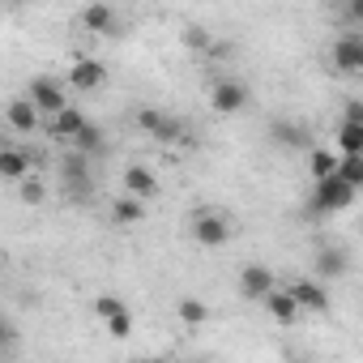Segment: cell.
I'll return each mask as SVG.
<instances>
[{"label":"cell","mask_w":363,"mask_h":363,"mask_svg":"<svg viewBox=\"0 0 363 363\" xmlns=\"http://www.w3.org/2000/svg\"><path fill=\"white\" fill-rule=\"evenodd\" d=\"M269 137L278 141V145H286V150H312V133L303 128V124H295V120H274V128H269Z\"/></svg>","instance_id":"16"},{"label":"cell","mask_w":363,"mask_h":363,"mask_svg":"<svg viewBox=\"0 0 363 363\" xmlns=\"http://www.w3.org/2000/svg\"><path fill=\"white\" fill-rule=\"evenodd\" d=\"M210 107H214L218 116H240V111L248 107V86L235 82V77L214 82V86H210Z\"/></svg>","instance_id":"4"},{"label":"cell","mask_w":363,"mask_h":363,"mask_svg":"<svg viewBox=\"0 0 363 363\" xmlns=\"http://www.w3.org/2000/svg\"><path fill=\"white\" fill-rule=\"evenodd\" d=\"M5 5H9V9H18V5H26V0H5Z\"/></svg>","instance_id":"32"},{"label":"cell","mask_w":363,"mask_h":363,"mask_svg":"<svg viewBox=\"0 0 363 363\" xmlns=\"http://www.w3.org/2000/svg\"><path fill=\"white\" fill-rule=\"evenodd\" d=\"M189 235H193L201 248H223V244L235 235V227H231V218H227L223 210H197V214L189 218Z\"/></svg>","instance_id":"2"},{"label":"cell","mask_w":363,"mask_h":363,"mask_svg":"<svg viewBox=\"0 0 363 363\" xmlns=\"http://www.w3.org/2000/svg\"><path fill=\"white\" fill-rule=\"evenodd\" d=\"M354 189H363V154H342V167H337Z\"/></svg>","instance_id":"27"},{"label":"cell","mask_w":363,"mask_h":363,"mask_svg":"<svg viewBox=\"0 0 363 363\" xmlns=\"http://www.w3.org/2000/svg\"><path fill=\"white\" fill-rule=\"evenodd\" d=\"M107 86V65L94 56H73L69 65V90H103Z\"/></svg>","instance_id":"5"},{"label":"cell","mask_w":363,"mask_h":363,"mask_svg":"<svg viewBox=\"0 0 363 363\" xmlns=\"http://www.w3.org/2000/svg\"><path fill=\"white\" fill-rule=\"evenodd\" d=\"M329 56H333V69H342V73H363V35H359V30L337 35L333 48H329Z\"/></svg>","instance_id":"7"},{"label":"cell","mask_w":363,"mask_h":363,"mask_svg":"<svg viewBox=\"0 0 363 363\" xmlns=\"http://www.w3.org/2000/svg\"><path fill=\"white\" fill-rule=\"evenodd\" d=\"M141 218H145V201L137 193H124V197L111 201V223L116 227H137Z\"/></svg>","instance_id":"18"},{"label":"cell","mask_w":363,"mask_h":363,"mask_svg":"<svg viewBox=\"0 0 363 363\" xmlns=\"http://www.w3.org/2000/svg\"><path fill=\"white\" fill-rule=\"evenodd\" d=\"M9 128H13L18 137H30V133H39V128H43V111H39V103H35L30 94L9 103Z\"/></svg>","instance_id":"9"},{"label":"cell","mask_w":363,"mask_h":363,"mask_svg":"<svg viewBox=\"0 0 363 363\" xmlns=\"http://www.w3.org/2000/svg\"><path fill=\"white\" fill-rule=\"evenodd\" d=\"M124 308H128V303H124L120 295H99V299H94V316H99V320H107V316H116V312H124Z\"/></svg>","instance_id":"29"},{"label":"cell","mask_w":363,"mask_h":363,"mask_svg":"<svg viewBox=\"0 0 363 363\" xmlns=\"http://www.w3.org/2000/svg\"><path fill=\"white\" fill-rule=\"evenodd\" d=\"M60 171H65V193H73L77 201H90V171H86V154H77V150H73V154L65 158V167H60Z\"/></svg>","instance_id":"12"},{"label":"cell","mask_w":363,"mask_h":363,"mask_svg":"<svg viewBox=\"0 0 363 363\" xmlns=\"http://www.w3.org/2000/svg\"><path fill=\"white\" fill-rule=\"evenodd\" d=\"M162 116H167V111H158V107H137V116H133V124H137L141 133H150V137H154V128L162 124Z\"/></svg>","instance_id":"28"},{"label":"cell","mask_w":363,"mask_h":363,"mask_svg":"<svg viewBox=\"0 0 363 363\" xmlns=\"http://www.w3.org/2000/svg\"><path fill=\"white\" fill-rule=\"evenodd\" d=\"M86 124H90V120H86V111L69 103L65 111H56V116H48V120H43V133H48L52 141H73Z\"/></svg>","instance_id":"8"},{"label":"cell","mask_w":363,"mask_h":363,"mask_svg":"<svg viewBox=\"0 0 363 363\" xmlns=\"http://www.w3.org/2000/svg\"><path fill=\"white\" fill-rule=\"evenodd\" d=\"M18 189H22L18 197H22L26 206H43V201H48V184H43V179H39L35 171H30V175L22 179V184H18Z\"/></svg>","instance_id":"25"},{"label":"cell","mask_w":363,"mask_h":363,"mask_svg":"<svg viewBox=\"0 0 363 363\" xmlns=\"http://www.w3.org/2000/svg\"><path fill=\"white\" fill-rule=\"evenodd\" d=\"M103 329H107V333H111L116 342H124V337L133 333V312L124 308V312H116V316H107V320H103Z\"/></svg>","instance_id":"26"},{"label":"cell","mask_w":363,"mask_h":363,"mask_svg":"<svg viewBox=\"0 0 363 363\" xmlns=\"http://www.w3.org/2000/svg\"><path fill=\"white\" fill-rule=\"evenodd\" d=\"M184 48H189V52H197V56H206V52L214 48V35H210L206 26L189 22V26H184Z\"/></svg>","instance_id":"24"},{"label":"cell","mask_w":363,"mask_h":363,"mask_svg":"<svg viewBox=\"0 0 363 363\" xmlns=\"http://www.w3.org/2000/svg\"><path fill=\"white\" fill-rule=\"evenodd\" d=\"M77 22H82V30H86V35H111V30H116V9H111V5H103V0H90V5L82 9V18H77Z\"/></svg>","instance_id":"15"},{"label":"cell","mask_w":363,"mask_h":363,"mask_svg":"<svg viewBox=\"0 0 363 363\" xmlns=\"http://www.w3.org/2000/svg\"><path fill=\"white\" fill-rule=\"evenodd\" d=\"M154 141H162V145H179V141H189V124L179 120V116H162V124L154 128Z\"/></svg>","instance_id":"22"},{"label":"cell","mask_w":363,"mask_h":363,"mask_svg":"<svg viewBox=\"0 0 363 363\" xmlns=\"http://www.w3.org/2000/svg\"><path fill=\"white\" fill-rule=\"evenodd\" d=\"M69 145H73L77 154H86V158H90L94 150H103V145H107V137H103V128H99V124H86V128H82Z\"/></svg>","instance_id":"23"},{"label":"cell","mask_w":363,"mask_h":363,"mask_svg":"<svg viewBox=\"0 0 363 363\" xmlns=\"http://www.w3.org/2000/svg\"><path fill=\"white\" fill-rule=\"evenodd\" d=\"M261 303H265V312H269V316H274L278 325H295V320H299V312H303L291 286H274V291H269V295H265Z\"/></svg>","instance_id":"10"},{"label":"cell","mask_w":363,"mask_h":363,"mask_svg":"<svg viewBox=\"0 0 363 363\" xmlns=\"http://www.w3.org/2000/svg\"><path fill=\"white\" fill-rule=\"evenodd\" d=\"M175 316H179V325H184V329H201L210 320V303H201L197 295H184V299L175 303Z\"/></svg>","instance_id":"20"},{"label":"cell","mask_w":363,"mask_h":363,"mask_svg":"<svg viewBox=\"0 0 363 363\" xmlns=\"http://www.w3.org/2000/svg\"><path fill=\"white\" fill-rule=\"evenodd\" d=\"M359 193H363V189H354L342 171H333V175H325V179H312L308 210H312L316 218H325V214H342V210H350V206H354V197H359Z\"/></svg>","instance_id":"1"},{"label":"cell","mask_w":363,"mask_h":363,"mask_svg":"<svg viewBox=\"0 0 363 363\" xmlns=\"http://www.w3.org/2000/svg\"><path fill=\"white\" fill-rule=\"evenodd\" d=\"M291 291H295V299H299V308H303V312H316V316H325V312L333 308L329 291H325L320 282H312V278H295V282H291Z\"/></svg>","instance_id":"13"},{"label":"cell","mask_w":363,"mask_h":363,"mask_svg":"<svg viewBox=\"0 0 363 363\" xmlns=\"http://www.w3.org/2000/svg\"><path fill=\"white\" fill-rule=\"evenodd\" d=\"M235 286H240V295L244 299H252V303H261L278 282H274V269L269 265H261V261H252V265H244L240 269V278H235Z\"/></svg>","instance_id":"6"},{"label":"cell","mask_w":363,"mask_h":363,"mask_svg":"<svg viewBox=\"0 0 363 363\" xmlns=\"http://www.w3.org/2000/svg\"><path fill=\"white\" fill-rule=\"evenodd\" d=\"M26 94H30V99L39 103V111H43V120L69 107V82H56V77H30V86H26Z\"/></svg>","instance_id":"3"},{"label":"cell","mask_w":363,"mask_h":363,"mask_svg":"<svg viewBox=\"0 0 363 363\" xmlns=\"http://www.w3.org/2000/svg\"><path fill=\"white\" fill-rule=\"evenodd\" d=\"M124 193H137L141 201H154L158 197V175L145 162H128L124 167Z\"/></svg>","instance_id":"14"},{"label":"cell","mask_w":363,"mask_h":363,"mask_svg":"<svg viewBox=\"0 0 363 363\" xmlns=\"http://www.w3.org/2000/svg\"><path fill=\"white\" fill-rule=\"evenodd\" d=\"M346 269H350V252H346V248H333V244H329V248L316 252V274H320V278H342Z\"/></svg>","instance_id":"19"},{"label":"cell","mask_w":363,"mask_h":363,"mask_svg":"<svg viewBox=\"0 0 363 363\" xmlns=\"http://www.w3.org/2000/svg\"><path fill=\"white\" fill-rule=\"evenodd\" d=\"M342 22L363 26V0H342Z\"/></svg>","instance_id":"30"},{"label":"cell","mask_w":363,"mask_h":363,"mask_svg":"<svg viewBox=\"0 0 363 363\" xmlns=\"http://www.w3.org/2000/svg\"><path fill=\"white\" fill-rule=\"evenodd\" d=\"M342 120L363 124V103H359V99H346V103H342Z\"/></svg>","instance_id":"31"},{"label":"cell","mask_w":363,"mask_h":363,"mask_svg":"<svg viewBox=\"0 0 363 363\" xmlns=\"http://www.w3.org/2000/svg\"><path fill=\"white\" fill-rule=\"evenodd\" d=\"M333 145H337L342 154H363V124L337 120V128H333Z\"/></svg>","instance_id":"21"},{"label":"cell","mask_w":363,"mask_h":363,"mask_svg":"<svg viewBox=\"0 0 363 363\" xmlns=\"http://www.w3.org/2000/svg\"><path fill=\"white\" fill-rule=\"evenodd\" d=\"M337 167H342V150H337V145H333V150H329V145H312V150H308V175H312V179H325V175H333Z\"/></svg>","instance_id":"17"},{"label":"cell","mask_w":363,"mask_h":363,"mask_svg":"<svg viewBox=\"0 0 363 363\" xmlns=\"http://www.w3.org/2000/svg\"><path fill=\"white\" fill-rule=\"evenodd\" d=\"M35 162H39V154H26V150H18V145L0 150V179H9V184H22V179L35 171Z\"/></svg>","instance_id":"11"}]
</instances>
